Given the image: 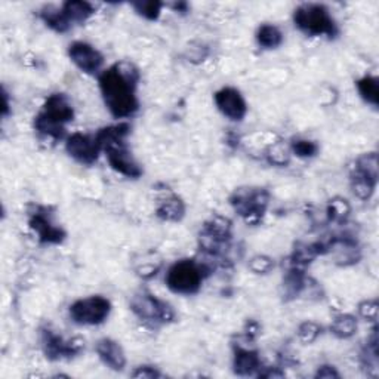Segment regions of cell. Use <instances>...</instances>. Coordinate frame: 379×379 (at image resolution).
<instances>
[{
    "instance_id": "obj_1",
    "label": "cell",
    "mask_w": 379,
    "mask_h": 379,
    "mask_svg": "<svg viewBox=\"0 0 379 379\" xmlns=\"http://www.w3.org/2000/svg\"><path fill=\"white\" fill-rule=\"evenodd\" d=\"M138 68L127 61L112 65L99 76V89L105 107L113 117L127 119L138 112Z\"/></svg>"
},
{
    "instance_id": "obj_2",
    "label": "cell",
    "mask_w": 379,
    "mask_h": 379,
    "mask_svg": "<svg viewBox=\"0 0 379 379\" xmlns=\"http://www.w3.org/2000/svg\"><path fill=\"white\" fill-rule=\"evenodd\" d=\"M131 131L127 123H119L114 126H107L99 129L95 134L101 150L107 156V161L116 172L127 178H139L143 175V169L129 152L126 144V136Z\"/></svg>"
},
{
    "instance_id": "obj_3",
    "label": "cell",
    "mask_w": 379,
    "mask_h": 379,
    "mask_svg": "<svg viewBox=\"0 0 379 379\" xmlns=\"http://www.w3.org/2000/svg\"><path fill=\"white\" fill-rule=\"evenodd\" d=\"M74 110L68 96L64 94H52L34 119V129L46 136L58 141L65 134V125L73 121Z\"/></svg>"
},
{
    "instance_id": "obj_4",
    "label": "cell",
    "mask_w": 379,
    "mask_h": 379,
    "mask_svg": "<svg viewBox=\"0 0 379 379\" xmlns=\"http://www.w3.org/2000/svg\"><path fill=\"white\" fill-rule=\"evenodd\" d=\"M209 274V268L202 261L194 259H181L169 267L166 273V286L174 294L193 295L202 287L205 277Z\"/></svg>"
},
{
    "instance_id": "obj_5",
    "label": "cell",
    "mask_w": 379,
    "mask_h": 379,
    "mask_svg": "<svg viewBox=\"0 0 379 379\" xmlns=\"http://www.w3.org/2000/svg\"><path fill=\"white\" fill-rule=\"evenodd\" d=\"M294 23L307 36L335 37L338 34V25L329 9L318 3L298 6L294 12Z\"/></svg>"
},
{
    "instance_id": "obj_6",
    "label": "cell",
    "mask_w": 379,
    "mask_h": 379,
    "mask_svg": "<svg viewBox=\"0 0 379 379\" xmlns=\"http://www.w3.org/2000/svg\"><path fill=\"white\" fill-rule=\"evenodd\" d=\"M230 203L247 225H256L265 215L270 203V193L264 188H238L230 197Z\"/></svg>"
},
{
    "instance_id": "obj_7",
    "label": "cell",
    "mask_w": 379,
    "mask_h": 379,
    "mask_svg": "<svg viewBox=\"0 0 379 379\" xmlns=\"http://www.w3.org/2000/svg\"><path fill=\"white\" fill-rule=\"evenodd\" d=\"M68 313L72 320L77 325L96 326L104 323L112 313V303L99 295L77 299L76 303L70 305Z\"/></svg>"
},
{
    "instance_id": "obj_8",
    "label": "cell",
    "mask_w": 379,
    "mask_h": 379,
    "mask_svg": "<svg viewBox=\"0 0 379 379\" xmlns=\"http://www.w3.org/2000/svg\"><path fill=\"white\" fill-rule=\"evenodd\" d=\"M131 310L138 318L145 322L171 323L175 320L174 308L148 292H139L132 296Z\"/></svg>"
},
{
    "instance_id": "obj_9",
    "label": "cell",
    "mask_w": 379,
    "mask_h": 379,
    "mask_svg": "<svg viewBox=\"0 0 379 379\" xmlns=\"http://www.w3.org/2000/svg\"><path fill=\"white\" fill-rule=\"evenodd\" d=\"M41 342L46 358L52 362L73 358L77 354H81L85 348V342L82 339H65L64 336L51 331V329H42Z\"/></svg>"
},
{
    "instance_id": "obj_10",
    "label": "cell",
    "mask_w": 379,
    "mask_h": 379,
    "mask_svg": "<svg viewBox=\"0 0 379 379\" xmlns=\"http://www.w3.org/2000/svg\"><path fill=\"white\" fill-rule=\"evenodd\" d=\"M65 150L70 157H73L82 165H94L98 161L99 153L103 152L95 135L81 132H76L67 138Z\"/></svg>"
},
{
    "instance_id": "obj_11",
    "label": "cell",
    "mask_w": 379,
    "mask_h": 379,
    "mask_svg": "<svg viewBox=\"0 0 379 379\" xmlns=\"http://www.w3.org/2000/svg\"><path fill=\"white\" fill-rule=\"evenodd\" d=\"M28 224L30 228L37 234V238L41 243L59 245L64 242L65 232L52 221V216L48 212V209H36V211L30 215Z\"/></svg>"
},
{
    "instance_id": "obj_12",
    "label": "cell",
    "mask_w": 379,
    "mask_h": 379,
    "mask_svg": "<svg viewBox=\"0 0 379 379\" xmlns=\"http://www.w3.org/2000/svg\"><path fill=\"white\" fill-rule=\"evenodd\" d=\"M68 57L73 64L86 74H95L104 64V55L86 42H74L68 46Z\"/></svg>"
},
{
    "instance_id": "obj_13",
    "label": "cell",
    "mask_w": 379,
    "mask_h": 379,
    "mask_svg": "<svg viewBox=\"0 0 379 379\" xmlns=\"http://www.w3.org/2000/svg\"><path fill=\"white\" fill-rule=\"evenodd\" d=\"M219 112L233 122H240L247 113V104L236 88H223L214 96Z\"/></svg>"
},
{
    "instance_id": "obj_14",
    "label": "cell",
    "mask_w": 379,
    "mask_h": 379,
    "mask_svg": "<svg viewBox=\"0 0 379 379\" xmlns=\"http://www.w3.org/2000/svg\"><path fill=\"white\" fill-rule=\"evenodd\" d=\"M96 354L101 362L116 372H122L126 366V356L122 345L114 339L103 338L96 342Z\"/></svg>"
},
{
    "instance_id": "obj_15",
    "label": "cell",
    "mask_w": 379,
    "mask_h": 379,
    "mask_svg": "<svg viewBox=\"0 0 379 379\" xmlns=\"http://www.w3.org/2000/svg\"><path fill=\"white\" fill-rule=\"evenodd\" d=\"M234 373L238 376L254 375L261 369V357L259 353L251 347H243L238 344L234 347V358H233Z\"/></svg>"
},
{
    "instance_id": "obj_16",
    "label": "cell",
    "mask_w": 379,
    "mask_h": 379,
    "mask_svg": "<svg viewBox=\"0 0 379 379\" xmlns=\"http://www.w3.org/2000/svg\"><path fill=\"white\" fill-rule=\"evenodd\" d=\"M156 215L157 218H161L162 221L178 223L181 221L185 215V205L179 197L171 196L157 206Z\"/></svg>"
},
{
    "instance_id": "obj_17",
    "label": "cell",
    "mask_w": 379,
    "mask_h": 379,
    "mask_svg": "<svg viewBox=\"0 0 379 379\" xmlns=\"http://www.w3.org/2000/svg\"><path fill=\"white\" fill-rule=\"evenodd\" d=\"M63 12L70 23H85L91 17L95 9L91 3L82 2V0H68L63 6Z\"/></svg>"
},
{
    "instance_id": "obj_18",
    "label": "cell",
    "mask_w": 379,
    "mask_h": 379,
    "mask_svg": "<svg viewBox=\"0 0 379 379\" xmlns=\"http://www.w3.org/2000/svg\"><path fill=\"white\" fill-rule=\"evenodd\" d=\"M41 18L49 28H52L57 33H65V32H68L70 27H72V23H70L67 17L64 15L63 9L48 6V8L42 9Z\"/></svg>"
},
{
    "instance_id": "obj_19",
    "label": "cell",
    "mask_w": 379,
    "mask_h": 379,
    "mask_svg": "<svg viewBox=\"0 0 379 379\" xmlns=\"http://www.w3.org/2000/svg\"><path fill=\"white\" fill-rule=\"evenodd\" d=\"M378 184V179L371 178L367 175H363L360 172L351 171V188L353 193L362 198V201H369V198L372 197V194L375 193V188Z\"/></svg>"
},
{
    "instance_id": "obj_20",
    "label": "cell",
    "mask_w": 379,
    "mask_h": 379,
    "mask_svg": "<svg viewBox=\"0 0 379 379\" xmlns=\"http://www.w3.org/2000/svg\"><path fill=\"white\" fill-rule=\"evenodd\" d=\"M256 42L264 49H274L283 43V33L273 24H263L256 32Z\"/></svg>"
},
{
    "instance_id": "obj_21",
    "label": "cell",
    "mask_w": 379,
    "mask_h": 379,
    "mask_svg": "<svg viewBox=\"0 0 379 379\" xmlns=\"http://www.w3.org/2000/svg\"><path fill=\"white\" fill-rule=\"evenodd\" d=\"M331 332L339 339H348L357 332V320L351 314L338 316L331 325Z\"/></svg>"
},
{
    "instance_id": "obj_22",
    "label": "cell",
    "mask_w": 379,
    "mask_h": 379,
    "mask_svg": "<svg viewBox=\"0 0 379 379\" xmlns=\"http://www.w3.org/2000/svg\"><path fill=\"white\" fill-rule=\"evenodd\" d=\"M357 91L367 104L376 107L379 104V83L373 76H365L357 82Z\"/></svg>"
},
{
    "instance_id": "obj_23",
    "label": "cell",
    "mask_w": 379,
    "mask_h": 379,
    "mask_svg": "<svg viewBox=\"0 0 379 379\" xmlns=\"http://www.w3.org/2000/svg\"><path fill=\"white\" fill-rule=\"evenodd\" d=\"M351 207L348 205L345 198L341 197H335L327 205V215L329 219L334 223H342L347 219V216L350 215Z\"/></svg>"
},
{
    "instance_id": "obj_24",
    "label": "cell",
    "mask_w": 379,
    "mask_h": 379,
    "mask_svg": "<svg viewBox=\"0 0 379 379\" xmlns=\"http://www.w3.org/2000/svg\"><path fill=\"white\" fill-rule=\"evenodd\" d=\"M132 8L138 15L148 19V21H156L161 17V11L163 8V3L154 2V0H143V2H134Z\"/></svg>"
},
{
    "instance_id": "obj_25",
    "label": "cell",
    "mask_w": 379,
    "mask_h": 379,
    "mask_svg": "<svg viewBox=\"0 0 379 379\" xmlns=\"http://www.w3.org/2000/svg\"><path fill=\"white\" fill-rule=\"evenodd\" d=\"M291 150L298 157H314L318 153V145L308 139H295L291 144Z\"/></svg>"
},
{
    "instance_id": "obj_26",
    "label": "cell",
    "mask_w": 379,
    "mask_h": 379,
    "mask_svg": "<svg viewBox=\"0 0 379 379\" xmlns=\"http://www.w3.org/2000/svg\"><path fill=\"white\" fill-rule=\"evenodd\" d=\"M322 334V327L314 322H304L298 327V336L304 344H311Z\"/></svg>"
},
{
    "instance_id": "obj_27",
    "label": "cell",
    "mask_w": 379,
    "mask_h": 379,
    "mask_svg": "<svg viewBox=\"0 0 379 379\" xmlns=\"http://www.w3.org/2000/svg\"><path fill=\"white\" fill-rule=\"evenodd\" d=\"M249 267H251V270L256 274H267L268 272L273 270L274 263L272 258L264 256V255H258V256L252 258V261H251V264H249Z\"/></svg>"
},
{
    "instance_id": "obj_28",
    "label": "cell",
    "mask_w": 379,
    "mask_h": 379,
    "mask_svg": "<svg viewBox=\"0 0 379 379\" xmlns=\"http://www.w3.org/2000/svg\"><path fill=\"white\" fill-rule=\"evenodd\" d=\"M358 314H360L365 320L375 322L378 317L376 301H363L360 305H358Z\"/></svg>"
},
{
    "instance_id": "obj_29",
    "label": "cell",
    "mask_w": 379,
    "mask_h": 379,
    "mask_svg": "<svg viewBox=\"0 0 379 379\" xmlns=\"http://www.w3.org/2000/svg\"><path fill=\"white\" fill-rule=\"evenodd\" d=\"M132 376L134 378H150V379H153V378H161L162 373L158 372L157 369L152 367V366H139L132 372Z\"/></svg>"
},
{
    "instance_id": "obj_30",
    "label": "cell",
    "mask_w": 379,
    "mask_h": 379,
    "mask_svg": "<svg viewBox=\"0 0 379 379\" xmlns=\"http://www.w3.org/2000/svg\"><path fill=\"white\" fill-rule=\"evenodd\" d=\"M316 378H322V379H332V378H339V373L336 372V369L334 366H322L318 367V371L316 373Z\"/></svg>"
},
{
    "instance_id": "obj_31",
    "label": "cell",
    "mask_w": 379,
    "mask_h": 379,
    "mask_svg": "<svg viewBox=\"0 0 379 379\" xmlns=\"http://www.w3.org/2000/svg\"><path fill=\"white\" fill-rule=\"evenodd\" d=\"M175 9L179 12H187V3H178L175 5Z\"/></svg>"
}]
</instances>
